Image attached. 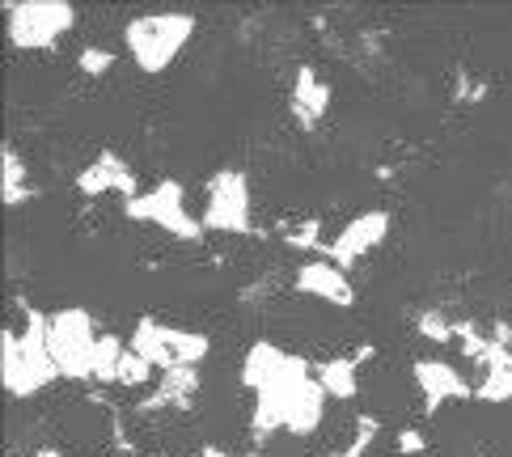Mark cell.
Returning a JSON list of instances; mask_svg holds the SVG:
<instances>
[{
	"label": "cell",
	"mask_w": 512,
	"mask_h": 457,
	"mask_svg": "<svg viewBox=\"0 0 512 457\" xmlns=\"http://www.w3.org/2000/svg\"><path fill=\"white\" fill-rule=\"evenodd\" d=\"M242 381L254 390V432L309 436L326 415V390L309 360L288 356L280 343H254L242 360Z\"/></svg>",
	"instance_id": "cell-1"
},
{
	"label": "cell",
	"mask_w": 512,
	"mask_h": 457,
	"mask_svg": "<svg viewBox=\"0 0 512 457\" xmlns=\"http://www.w3.org/2000/svg\"><path fill=\"white\" fill-rule=\"evenodd\" d=\"M47 331H51V318H43L39 309H26L22 335L5 331V339H0V377H5L9 398H30L60 377L56 360H51Z\"/></svg>",
	"instance_id": "cell-2"
},
{
	"label": "cell",
	"mask_w": 512,
	"mask_h": 457,
	"mask_svg": "<svg viewBox=\"0 0 512 457\" xmlns=\"http://www.w3.org/2000/svg\"><path fill=\"white\" fill-rule=\"evenodd\" d=\"M191 34H195L191 13H149L127 22L123 43L140 72H166L182 56V47L191 43Z\"/></svg>",
	"instance_id": "cell-3"
},
{
	"label": "cell",
	"mask_w": 512,
	"mask_h": 457,
	"mask_svg": "<svg viewBox=\"0 0 512 457\" xmlns=\"http://www.w3.org/2000/svg\"><path fill=\"white\" fill-rule=\"evenodd\" d=\"M5 26L13 47L43 51V47H56V39H64L77 26V9L64 5V0H9Z\"/></svg>",
	"instance_id": "cell-4"
},
{
	"label": "cell",
	"mask_w": 512,
	"mask_h": 457,
	"mask_svg": "<svg viewBox=\"0 0 512 457\" xmlns=\"http://www.w3.org/2000/svg\"><path fill=\"white\" fill-rule=\"evenodd\" d=\"M51 360L56 369L72 381H94V356H98V331H94V314L89 309H60L51 314Z\"/></svg>",
	"instance_id": "cell-5"
},
{
	"label": "cell",
	"mask_w": 512,
	"mask_h": 457,
	"mask_svg": "<svg viewBox=\"0 0 512 457\" xmlns=\"http://www.w3.org/2000/svg\"><path fill=\"white\" fill-rule=\"evenodd\" d=\"M123 212L132 216V221H149L157 229H166L170 237H182V242H191V237L204 233V221H195V216H191L187 187H182L178 178H166V182H157L153 191L127 199Z\"/></svg>",
	"instance_id": "cell-6"
},
{
	"label": "cell",
	"mask_w": 512,
	"mask_h": 457,
	"mask_svg": "<svg viewBox=\"0 0 512 457\" xmlns=\"http://www.w3.org/2000/svg\"><path fill=\"white\" fill-rule=\"evenodd\" d=\"M204 229L216 233H246L250 229V182L242 170H221L208 182Z\"/></svg>",
	"instance_id": "cell-7"
},
{
	"label": "cell",
	"mask_w": 512,
	"mask_h": 457,
	"mask_svg": "<svg viewBox=\"0 0 512 457\" xmlns=\"http://www.w3.org/2000/svg\"><path fill=\"white\" fill-rule=\"evenodd\" d=\"M386 233H390V212H381V208L360 212L339 229L335 242H322V254L335 267L347 271V267H356V259H364L369 250H377L381 242H386Z\"/></svg>",
	"instance_id": "cell-8"
},
{
	"label": "cell",
	"mask_w": 512,
	"mask_h": 457,
	"mask_svg": "<svg viewBox=\"0 0 512 457\" xmlns=\"http://www.w3.org/2000/svg\"><path fill=\"white\" fill-rule=\"evenodd\" d=\"M297 288L305 292V297H318V301L339 305V309H347V305L356 301V288H352V280H347V271L335 267L331 259L305 263V267L297 271Z\"/></svg>",
	"instance_id": "cell-9"
},
{
	"label": "cell",
	"mask_w": 512,
	"mask_h": 457,
	"mask_svg": "<svg viewBox=\"0 0 512 457\" xmlns=\"http://www.w3.org/2000/svg\"><path fill=\"white\" fill-rule=\"evenodd\" d=\"M415 386L428 411H441L449 398H470V381L445 360H415Z\"/></svg>",
	"instance_id": "cell-10"
},
{
	"label": "cell",
	"mask_w": 512,
	"mask_h": 457,
	"mask_svg": "<svg viewBox=\"0 0 512 457\" xmlns=\"http://www.w3.org/2000/svg\"><path fill=\"white\" fill-rule=\"evenodd\" d=\"M77 187H81L85 195H106V191H119V195H127V199L140 195V191H136L132 166H127L123 157H115V153H98L94 166H85V170L77 174Z\"/></svg>",
	"instance_id": "cell-11"
},
{
	"label": "cell",
	"mask_w": 512,
	"mask_h": 457,
	"mask_svg": "<svg viewBox=\"0 0 512 457\" xmlns=\"http://www.w3.org/2000/svg\"><path fill=\"white\" fill-rule=\"evenodd\" d=\"M474 398L483 402H512V343L491 339L483 356V381L474 386Z\"/></svg>",
	"instance_id": "cell-12"
},
{
	"label": "cell",
	"mask_w": 512,
	"mask_h": 457,
	"mask_svg": "<svg viewBox=\"0 0 512 457\" xmlns=\"http://www.w3.org/2000/svg\"><path fill=\"white\" fill-rule=\"evenodd\" d=\"M132 352L144 356L153 369H178L174 360V347H170V326H161L157 318H140L136 331H132Z\"/></svg>",
	"instance_id": "cell-13"
},
{
	"label": "cell",
	"mask_w": 512,
	"mask_h": 457,
	"mask_svg": "<svg viewBox=\"0 0 512 457\" xmlns=\"http://www.w3.org/2000/svg\"><path fill=\"white\" fill-rule=\"evenodd\" d=\"M326 106H331V89L318 81L314 68H301L297 72V85H292V111H297V119L305 127H314L326 115Z\"/></svg>",
	"instance_id": "cell-14"
},
{
	"label": "cell",
	"mask_w": 512,
	"mask_h": 457,
	"mask_svg": "<svg viewBox=\"0 0 512 457\" xmlns=\"http://www.w3.org/2000/svg\"><path fill=\"white\" fill-rule=\"evenodd\" d=\"M318 381H322L326 398H356V390H360V381H356V360L335 356V360L318 364Z\"/></svg>",
	"instance_id": "cell-15"
},
{
	"label": "cell",
	"mask_w": 512,
	"mask_h": 457,
	"mask_svg": "<svg viewBox=\"0 0 512 457\" xmlns=\"http://www.w3.org/2000/svg\"><path fill=\"white\" fill-rule=\"evenodd\" d=\"M199 390V373L191 369V364H178V369H170L166 377H161V390L157 398L149 402V407H170V402H187V394ZM144 407V411H149Z\"/></svg>",
	"instance_id": "cell-16"
},
{
	"label": "cell",
	"mask_w": 512,
	"mask_h": 457,
	"mask_svg": "<svg viewBox=\"0 0 512 457\" xmlns=\"http://www.w3.org/2000/svg\"><path fill=\"white\" fill-rule=\"evenodd\" d=\"M123 339L119 335H102L98 339V356H94V381H119V360H123Z\"/></svg>",
	"instance_id": "cell-17"
},
{
	"label": "cell",
	"mask_w": 512,
	"mask_h": 457,
	"mask_svg": "<svg viewBox=\"0 0 512 457\" xmlns=\"http://www.w3.org/2000/svg\"><path fill=\"white\" fill-rule=\"evenodd\" d=\"M170 347H174V360L178 364H191V369L208 356V339L195 335V331H178V326H170Z\"/></svg>",
	"instance_id": "cell-18"
},
{
	"label": "cell",
	"mask_w": 512,
	"mask_h": 457,
	"mask_svg": "<svg viewBox=\"0 0 512 457\" xmlns=\"http://www.w3.org/2000/svg\"><path fill=\"white\" fill-rule=\"evenodd\" d=\"M26 195H30V187H26V166H22V157H17L13 149H5V204L17 208Z\"/></svg>",
	"instance_id": "cell-19"
},
{
	"label": "cell",
	"mask_w": 512,
	"mask_h": 457,
	"mask_svg": "<svg viewBox=\"0 0 512 457\" xmlns=\"http://www.w3.org/2000/svg\"><path fill=\"white\" fill-rule=\"evenodd\" d=\"M149 377H153V364L144 360V356H136L132 347H127L123 360H119V386H144Z\"/></svg>",
	"instance_id": "cell-20"
},
{
	"label": "cell",
	"mask_w": 512,
	"mask_h": 457,
	"mask_svg": "<svg viewBox=\"0 0 512 457\" xmlns=\"http://www.w3.org/2000/svg\"><path fill=\"white\" fill-rule=\"evenodd\" d=\"M419 335L432 339V343H453L457 339V326L445 322L436 309H424V314H419Z\"/></svg>",
	"instance_id": "cell-21"
},
{
	"label": "cell",
	"mask_w": 512,
	"mask_h": 457,
	"mask_svg": "<svg viewBox=\"0 0 512 457\" xmlns=\"http://www.w3.org/2000/svg\"><path fill=\"white\" fill-rule=\"evenodd\" d=\"M77 64H81L85 77H106V72L115 68V56L106 47H85L81 56H77Z\"/></svg>",
	"instance_id": "cell-22"
},
{
	"label": "cell",
	"mask_w": 512,
	"mask_h": 457,
	"mask_svg": "<svg viewBox=\"0 0 512 457\" xmlns=\"http://www.w3.org/2000/svg\"><path fill=\"white\" fill-rule=\"evenodd\" d=\"M457 339H462V352L470 356V360H479L483 364V356H487V347H491V339L479 331V326H470V322H462L457 326Z\"/></svg>",
	"instance_id": "cell-23"
},
{
	"label": "cell",
	"mask_w": 512,
	"mask_h": 457,
	"mask_svg": "<svg viewBox=\"0 0 512 457\" xmlns=\"http://www.w3.org/2000/svg\"><path fill=\"white\" fill-rule=\"evenodd\" d=\"M377 432H381L377 419L373 415H360L356 419V441H352V449H347L343 457H364V453H369V445L377 441Z\"/></svg>",
	"instance_id": "cell-24"
},
{
	"label": "cell",
	"mask_w": 512,
	"mask_h": 457,
	"mask_svg": "<svg viewBox=\"0 0 512 457\" xmlns=\"http://www.w3.org/2000/svg\"><path fill=\"white\" fill-rule=\"evenodd\" d=\"M318 237H322V225H318V221H305L301 229L288 233V246H292V250H322Z\"/></svg>",
	"instance_id": "cell-25"
},
{
	"label": "cell",
	"mask_w": 512,
	"mask_h": 457,
	"mask_svg": "<svg viewBox=\"0 0 512 457\" xmlns=\"http://www.w3.org/2000/svg\"><path fill=\"white\" fill-rule=\"evenodd\" d=\"M419 449H424V436H419L415 428L398 432V453H419Z\"/></svg>",
	"instance_id": "cell-26"
},
{
	"label": "cell",
	"mask_w": 512,
	"mask_h": 457,
	"mask_svg": "<svg viewBox=\"0 0 512 457\" xmlns=\"http://www.w3.org/2000/svg\"><path fill=\"white\" fill-rule=\"evenodd\" d=\"M39 457H64L60 449H39Z\"/></svg>",
	"instance_id": "cell-27"
},
{
	"label": "cell",
	"mask_w": 512,
	"mask_h": 457,
	"mask_svg": "<svg viewBox=\"0 0 512 457\" xmlns=\"http://www.w3.org/2000/svg\"><path fill=\"white\" fill-rule=\"evenodd\" d=\"M199 457H225L221 449H204V453H199Z\"/></svg>",
	"instance_id": "cell-28"
},
{
	"label": "cell",
	"mask_w": 512,
	"mask_h": 457,
	"mask_svg": "<svg viewBox=\"0 0 512 457\" xmlns=\"http://www.w3.org/2000/svg\"><path fill=\"white\" fill-rule=\"evenodd\" d=\"M335 457H343V453H335Z\"/></svg>",
	"instance_id": "cell-29"
}]
</instances>
